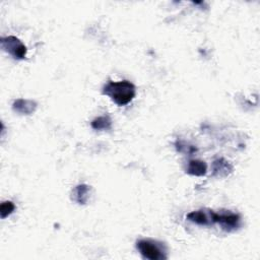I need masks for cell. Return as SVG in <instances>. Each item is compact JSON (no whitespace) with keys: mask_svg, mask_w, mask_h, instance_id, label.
<instances>
[{"mask_svg":"<svg viewBox=\"0 0 260 260\" xmlns=\"http://www.w3.org/2000/svg\"><path fill=\"white\" fill-rule=\"evenodd\" d=\"M90 187L88 185H78L72 191V199L78 205H86L89 201Z\"/></svg>","mask_w":260,"mask_h":260,"instance_id":"cell-7","label":"cell"},{"mask_svg":"<svg viewBox=\"0 0 260 260\" xmlns=\"http://www.w3.org/2000/svg\"><path fill=\"white\" fill-rule=\"evenodd\" d=\"M92 127L96 130H108L112 127V120L109 116L98 117L92 122Z\"/></svg>","mask_w":260,"mask_h":260,"instance_id":"cell-9","label":"cell"},{"mask_svg":"<svg viewBox=\"0 0 260 260\" xmlns=\"http://www.w3.org/2000/svg\"><path fill=\"white\" fill-rule=\"evenodd\" d=\"M1 47L4 51L9 53L13 58L22 60L26 58L27 55V47L22 43L19 39L14 36H9L5 38H1Z\"/></svg>","mask_w":260,"mask_h":260,"instance_id":"cell-3","label":"cell"},{"mask_svg":"<svg viewBox=\"0 0 260 260\" xmlns=\"http://www.w3.org/2000/svg\"><path fill=\"white\" fill-rule=\"evenodd\" d=\"M12 109L23 115H31L37 109V103L32 101V100H25V99H18L13 103Z\"/></svg>","mask_w":260,"mask_h":260,"instance_id":"cell-5","label":"cell"},{"mask_svg":"<svg viewBox=\"0 0 260 260\" xmlns=\"http://www.w3.org/2000/svg\"><path fill=\"white\" fill-rule=\"evenodd\" d=\"M187 173L193 176H204L208 172V166L199 159H191L187 166Z\"/></svg>","mask_w":260,"mask_h":260,"instance_id":"cell-8","label":"cell"},{"mask_svg":"<svg viewBox=\"0 0 260 260\" xmlns=\"http://www.w3.org/2000/svg\"><path fill=\"white\" fill-rule=\"evenodd\" d=\"M188 221L195 223L197 225L201 226H211L212 219H211V211L209 210L208 212L205 210H197V211H192L187 215Z\"/></svg>","mask_w":260,"mask_h":260,"instance_id":"cell-6","label":"cell"},{"mask_svg":"<svg viewBox=\"0 0 260 260\" xmlns=\"http://www.w3.org/2000/svg\"><path fill=\"white\" fill-rule=\"evenodd\" d=\"M136 248L145 259L163 260L167 258V251L164 245L159 242L154 241V240H139L136 243Z\"/></svg>","mask_w":260,"mask_h":260,"instance_id":"cell-2","label":"cell"},{"mask_svg":"<svg viewBox=\"0 0 260 260\" xmlns=\"http://www.w3.org/2000/svg\"><path fill=\"white\" fill-rule=\"evenodd\" d=\"M103 94L110 97L118 106H126L134 99L136 90L134 85L128 81L110 82L104 87Z\"/></svg>","mask_w":260,"mask_h":260,"instance_id":"cell-1","label":"cell"},{"mask_svg":"<svg viewBox=\"0 0 260 260\" xmlns=\"http://www.w3.org/2000/svg\"><path fill=\"white\" fill-rule=\"evenodd\" d=\"M15 209V206L11 202H4L1 204V207H0V215H1V218L4 219L8 215H10Z\"/></svg>","mask_w":260,"mask_h":260,"instance_id":"cell-10","label":"cell"},{"mask_svg":"<svg viewBox=\"0 0 260 260\" xmlns=\"http://www.w3.org/2000/svg\"><path fill=\"white\" fill-rule=\"evenodd\" d=\"M211 219L212 224H219L224 230L226 231H234L240 226V216L239 214L233 212H225V213H216L211 211Z\"/></svg>","mask_w":260,"mask_h":260,"instance_id":"cell-4","label":"cell"}]
</instances>
